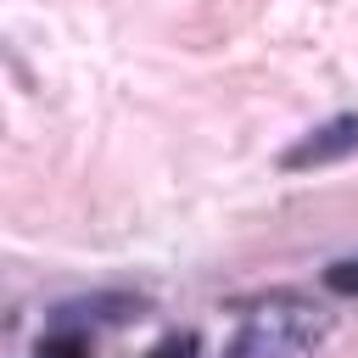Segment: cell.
Listing matches in <instances>:
<instances>
[{"instance_id":"3957f363","label":"cell","mask_w":358,"mask_h":358,"mask_svg":"<svg viewBox=\"0 0 358 358\" xmlns=\"http://www.w3.org/2000/svg\"><path fill=\"white\" fill-rule=\"evenodd\" d=\"M319 280H324V291H336V296H358V257H336Z\"/></svg>"},{"instance_id":"6da1fadb","label":"cell","mask_w":358,"mask_h":358,"mask_svg":"<svg viewBox=\"0 0 358 358\" xmlns=\"http://www.w3.org/2000/svg\"><path fill=\"white\" fill-rule=\"evenodd\" d=\"M358 151V112H341L319 129H308L302 140H291L280 151V168L285 173H308V168H330V162H347Z\"/></svg>"},{"instance_id":"277c9868","label":"cell","mask_w":358,"mask_h":358,"mask_svg":"<svg viewBox=\"0 0 358 358\" xmlns=\"http://www.w3.org/2000/svg\"><path fill=\"white\" fill-rule=\"evenodd\" d=\"M151 358H196V336H190V330H179V336H162V341L151 347Z\"/></svg>"},{"instance_id":"7a4b0ae2","label":"cell","mask_w":358,"mask_h":358,"mask_svg":"<svg viewBox=\"0 0 358 358\" xmlns=\"http://www.w3.org/2000/svg\"><path fill=\"white\" fill-rule=\"evenodd\" d=\"M34 358H90V330L78 324H56L34 341Z\"/></svg>"}]
</instances>
